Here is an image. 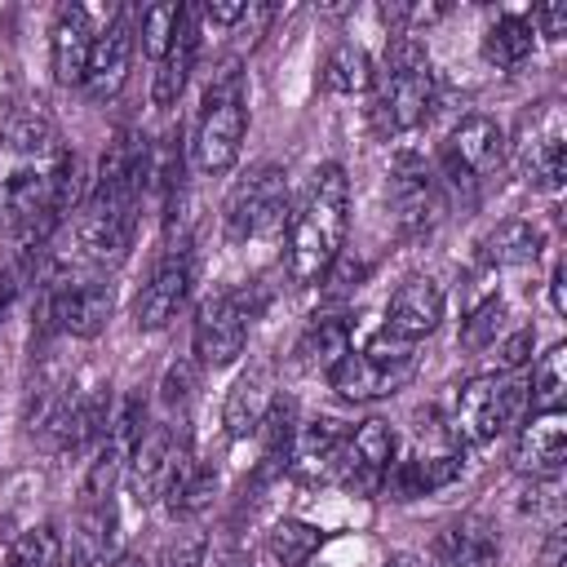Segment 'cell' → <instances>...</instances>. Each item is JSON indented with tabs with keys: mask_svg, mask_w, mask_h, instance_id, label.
Returning a JSON list of instances; mask_svg holds the SVG:
<instances>
[{
	"mask_svg": "<svg viewBox=\"0 0 567 567\" xmlns=\"http://www.w3.org/2000/svg\"><path fill=\"white\" fill-rule=\"evenodd\" d=\"M75 199V155L40 115H22L0 137V217L13 239L44 244Z\"/></svg>",
	"mask_w": 567,
	"mask_h": 567,
	"instance_id": "1",
	"label": "cell"
},
{
	"mask_svg": "<svg viewBox=\"0 0 567 567\" xmlns=\"http://www.w3.org/2000/svg\"><path fill=\"white\" fill-rule=\"evenodd\" d=\"M146 142L137 133H120L102 164H97V182L89 190V204L75 221V244L89 261L97 266H115L124 261V252L133 248V230H137V199L146 190Z\"/></svg>",
	"mask_w": 567,
	"mask_h": 567,
	"instance_id": "2",
	"label": "cell"
},
{
	"mask_svg": "<svg viewBox=\"0 0 567 567\" xmlns=\"http://www.w3.org/2000/svg\"><path fill=\"white\" fill-rule=\"evenodd\" d=\"M346 226H350V177L341 164H323L315 168L306 199L288 226V270L297 284H319L337 266Z\"/></svg>",
	"mask_w": 567,
	"mask_h": 567,
	"instance_id": "3",
	"label": "cell"
},
{
	"mask_svg": "<svg viewBox=\"0 0 567 567\" xmlns=\"http://www.w3.org/2000/svg\"><path fill=\"white\" fill-rule=\"evenodd\" d=\"M434 106V71L425 49L412 35H399L385 49L381 71L372 75V120L381 133H408L425 124Z\"/></svg>",
	"mask_w": 567,
	"mask_h": 567,
	"instance_id": "4",
	"label": "cell"
},
{
	"mask_svg": "<svg viewBox=\"0 0 567 567\" xmlns=\"http://www.w3.org/2000/svg\"><path fill=\"white\" fill-rule=\"evenodd\" d=\"M248 133V102H244V71L239 62H226L213 84L204 89L199 120H195V168L199 173H230L239 159Z\"/></svg>",
	"mask_w": 567,
	"mask_h": 567,
	"instance_id": "5",
	"label": "cell"
},
{
	"mask_svg": "<svg viewBox=\"0 0 567 567\" xmlns=\"http://www.w3.org/2000/svg\"><path fill=\"white\" fill-rule=\"evenodd\" d=\"M416 372V346L390 337V332H377L363 350H350L332 372V390L350 403H372V399H385L394 394L408 377Z\"/></svg>",
	"mask_w": 567,
	"mask_h": 567,
	"instance_id": "6",
	"label": "cell"
},
{
	"mask_svg": "<svg viewBox=\"0 0 567 567\" xmlns=\"http://www.w3.org/2000/svg\"><path fill=\"white\" fill-rule=\"evenodd\" d=\"M288 226V173L275 164H257L248 177L235 182L226 199V239L252 244V239H279Z\"/></svg>",
	"mask_w": 567,
	"mask_h": 567,
	"instance_id": "7",
	"label": "cell"
},
{
	"mask_svg": "<svg viewBox=\"0 0 567 567\" xmlns=\"http://www.w3.org/2000/svg\"><path fill=\"white\" fill-rule=\"evenodd\" d=\"M523 381H514L509 372H487L461 385L456 408H452V430L461 443H487L496 439L518 412H523Z\"/></svg>",
	"mask_w": 567,
	"mask_h": 567,
	"instance_id": "8",
	"label": "cell"
},
{
	"mask_svg": "<svg viewBox=\"0 0 567 567\" xmlns=\"http://www.w3.org/2000/svg\"><path fill=\"white\" fill-rule=\"evenodd\" d=\"M190 279H195V248H190V235H177V239H168L159 248V257H155V266H151V275L142 284V292H137V306H133L137 328L142 332L164 328L182 310V301L190 292Z\"/></svg>",
	"mask_w": 567,
	"mask_h": 567,
	"instance_id": "9",
	"label": "cell"
},
{
	"mask_svg": "<svg viewBox=\"0 0 567 567\" xmlns=\"http://www.w3.org/2000/svg\"><path fill=\"white\" fill-rule=\"evenodd\" d=\"M390 208H394V221L408 239H421L430 235L439 221H443V190H439V177L430 173V164L421 155H399L394 159V173H390Z\"/></svg>",
	"mask_w": 567,
	"mask_h": 567,
	"instance_id": "10",
	"label": "cell"
},
{
	"mask_svg": "<svg viewBox=\"0 0 567 567\" xmlns=\"http://www.w3.org/2000/svg\"><path fill=\"white\" fill-rule=\"evenodd\" d=\"M111 306H115V292L106 279L97 275H62L49 284V301H44V315L71 332V337H97L111 319Z\"/></svg>",
	"mask_w": 567,
	"mask_h": 567,
	"instance_id": "11",
	"label": "cell"
},
{
	"mask_svg": "<svg viewBox=\"0 0 567 567\" xmlns=\"http://www.w3.org/2000/svg\"><path fill=\"white\" fill-rule=\"evenodd\" d=\"M501 159H505V128L492 115H465L443 142V164L452 182H465V186L496 173Z\"/></svg>",
	"mask_w": 567,
	"mask_h": 567,
	"instance_id": "12",
	"label": "cell"
},
{
	"mask_svg": "<svg viewBox=\"0 0 567 567\" xmlns=\"http://www.w3.org/2000/svg\"><path fill=\"white\" fill-rule=\"evenodd\" d=\"M248 346V306L239 292H217L195 315V354L208 368H226Z\"/></svg>",
	"mask_w": 567,
	"mask_h": 567,
	"instance_id": "13",
	"label": "cell"
},
{
	"mask_svg": "<svg viewBox=\"0 0 567 567\" xmlns=\"http://www.w3.org/2000/svg\"><path fill=\"white\" fill-rule=\"evenodd\" d=\"M518 168L527 173L532 186L540 190H558L567 177V128L554 102H540V111H532L523 142H518Z\"/></svg>",
	"mask_w": 567,
	"mask_h": 567,
	"instance_id": "14",
	"label": "cell"
},
{
	"mask_svg": "<svg viewBox=\"0 0 567 567\" xmlns=\"http://www.w3.org/2000/svg\"><path fill=\"white\" fill-rule=\"evenodd\" d=\"M142 425H146V408H142L137 394L124 399V403L111 412L106 434L97 439V452H93L89 474H84V496H111L115 478L128 470V456H133V447H137V439H142Z\"/></svg>",
	"mask_w": 567,
	"mask_h": 567,
	"instance_id": "15",
	"label": "cell"
},
{
	"mask_svg": "<svg viewBox=\"0 0 567 567\" xmlns=\"http://www.w3.org/2000/svg\"><path fill=\"white\" fill-rule=\"evenodd\" d=\"M182 447H186V439H177L173 425H151V430H142V439H137V447H133V456H128V470H124L128 492H133L137 505H155V501L164 496Z\"/></svg>",
	"mask_w": 567,
	"mask_h": 567,
	"instance_id": "16",
	"label": "cell"
},
{
	"mask_svg": "<svg viewBox=\"0 0 567 567\" xmlns=\"http://www.w3.org/2000/svg\"><path fill=\"white\" fill-rule=\"evenodd\" d=\"M120 509L111 496H84L71 523V567H111L120 558Z\"/></svg>",
	"mask_w": 567,
	"mask_h": 567,
	"instance_id": "17",
	"label": "cell"
},
{
	"mask_svg": "<svg viewBox=\"0 0 567 567\" xmlns=\"http://www.w3.org/2000/svg\"><path fill=\"white\" fill-rule=\"evenodd\" d=\"M390 461H394V430H390V421L368 416L363 425L350 430L337 474L354 492H377L385 483V474H390Z\"/></svg>",
	"mask_w": 567,
	"mask_h": 567,
	"instance_id": "18",
	"label": "cell"
},
{
	"mask_svg": "<svg viewBox=\"0 0 567 567\" xmlns=\"http://www.w3.org/2000/svg\"><path fill=\"white\" fill-rule=\"evenodd\" d=\"M439 319H443V288L430 275H412V279H403L394 288V297L385 306V328L381 332L416 346L421 337H430L439 328Z\"/></svg>",
	"mask_w": 567,
	"mask_h": 567,
	"instance_id": "19",
	"label": "cell"
},
{
	"mask_svg": "<svg viewBox=\"0 0 567 567\" xmlns=\"http://www.w3.org/2000/svg\"><path fill=\"white\" fill-rule=\"evenodd\" d=\"M128 62H133V27L124 13H115L97 40H93V53H89V71H84V93L93 102H106L124 89L128 80Z\"/></svg>",
	"mask_w": 567,
	"mask_h": 567,
	"instance_id": "20",
	"label": "cell"
},
{
	"mask_svg": "<svg viewBox=\"0 0 567 567\" xmlns=\"http://www.w3.org/2000/svg\"><path fill=\"white\" fill-rule=\"evenodd\" d=\"M93 40H97V31H93L89 9L62 4L58 18H53V31H49V62H53V80L58 84H66V89L84 84Z\"/></svg>",
	"mask_w": 567,
	"mask_h": 567,
	"instance_id": "21",
	"label": "cell"
},
{
	"mask_svg": "<svg viewBox=\"0 0 567 567\" xmlns=\"http://www.w3.org/2000/svg\"><path fill=\"white\" fill-rule=\"evenodd\" d=\"M346 439L350 430L337 421V416H319L310 425L297 430V443H292V474L306 478V483H323L341 470V452H346Z\"/></svg>",
	"mask_w": 567,
	"mask_h": 567,
	"instance_id": "22",
	"label": "cell"
},
{
	"mask_svg": "<svg viewBox=\"0 0 567 567\" xmlns=\"http://www.w3.org/2000/svg\"><path fill=\"white\" fill-rule=\"evenodd\" d=\"M563 461H567V416L563 412H532V421L518 434L514 465L532 478H549L563 470Z\"/></svg>",
	"mask_w": 567,
	"mask_h": 567,
	"instance_id": "23",
	"label": "cell"
},
{
	"mask_svg": "<svg viewBox=\"0 0 567 567\" xmlns=\"http://www.w3.org/2000/svg\"><path fill=\"white\" fill-rule=\"evenodd\" d=\"M195 53H199V13L186 4L173 44H168L164 58L155 62V84H151V102H155V106H173V102L182 97V89H186V80H190V66H195Z\"/></svg>",
	"mask_w": 567,
	"mask_h": 567,
	"instance_id": "24",
	"label": "cell"
},
{
	"mask_svg": "<svg viewBox=\"0 0 567 567\" xmlns=\"http://www.w3.org/2000/svg\"><path fill=\"white\" fill-rule=\"evenodd\" d=\"M456 474H461V456L456 452H416V456L399 461L385 474V492L394 501H416V496H430V492L447 487Z\"/></svg>",
	"mask_w": 567,
	"mask_h": 567,
	"instance_id": "25",
	"label": "cell"
},
{
	"mask_svg": "<svg viewBox=\"0 0 567 567\" xmlns=\"http://www.w3.org/2000/svg\"><path fill=\"white\" fill-rule=\"evenodd\" d=\"M270 399H275V394H270V372H266V368H248V372L230 385V394H226V408H221L226 434H230V439L257 434V425H261Z\"/></svg>",
	"mask_w": 567,
	"mask_h": 567,
	"instance_id": "26",
	"label": "cell"
},
{
	"mask_svg": "<svg viewBox=\"0 0 567 567\" xmlns=\"http://www.w3.org/2000/svg\"><path fill=\"white\" fill-rule=\"evenodd\" d=\"M496 536L465 518V523H452L439 540H434V563L430 567H496Z\"/></svg>",
	"mask_w": 567,
	"mask_h": 567,
	"instance_id": "27",
	"label": "cell"
},
{
	"mask_svg": "<svg viewBox=\"0 0 567 567\" xmlns=\"http://www.w3.org/2000/svg\"><path fill=\"white\" fill-rule=\"evenodd\" d=\"M346 354H350V323L341 315H319L297 341V368H306V372L328 377Z\"/></svg>",
	"mask_w": 567,
	"mask_h": 567,
	"instance_id": "28",
	"label": "cell"
},
{
	"mask_svg": "<svg viewBox=\"0 0 567 567\" xmlns=\"http://www.w3.org/2000/svg\"><path fill=\"white\" fill-rule=\"evenodd\" d=\"M213 492H217V470L204 465V461H190V452L182 447V456H177V465H173V478H168V487H164L168 514H173V518H177V514H195V509H204V505L213 501Z\"/></svg>",
	"mask_w": 567,
	"mask_h": 567,
	"instance_id": "29",
	"label": "cell"
},
{
	"mask_svg": "<svg viewBox=\"0 0 567 567\" xmlns=\"http://www.w3.org/2000/svg\"><path fill=\"white\" fill-rule=\"evenodd\" d=\"M532 49H536V31H532V22L523 13H501L483 35V58L492 66H501V71L523 66L532 58Z\"/></svg>",
	"mask_w": 567,
	"mask_h": 567,
	"instance_id": "30",
	"label": "cell"
},
{
	"mask_svg": "<svg viewBox=\"0 0 567 567\" xmlns=\"http://www.w3.org/2000/svg\"><path fill=\"white\" fill-rule=\"evenodd\" d=\"M478 248H483V261H487V266H527V261L540 257L545 235H540V226L514 217V221H501Z\"/></svg>",
	"mask_w": 567,
	"mask_h": 567,
	"instance_id": "31",
	"label": "cell"
},
{
	"mask_svg": "<svg viewBox=\"0 0 567 567\" xmlns=\"http://www.w3.org/2000/svg\"><path fill=\"white\" fill-rule=\"evenodd\" d=\"M297 403L292 399H270L257 434H261V461H266V474L284 470L292 461V443H297Z\"/></svg>",
	"mask_w": 567,
	"mask_h": 567,
	"instance_id": "32",
	"label": "cell"
},
{
	"mask_svg": "<svg viewBox=\"0 0 567 567\" xmlns=\"http://www.w3.org/2000/svg\"><path fill=\"white\" fill-rule=\"evenodd\" d=\"M372 75H377V66H372V58H368L363 44L341 40L323 58V89L328 93H368L372 89Z\"/></svg>",
	"mask_w": 567,
	"mask_h": 567,
	"instance_id": "33",
	"label": "cell"
},
{
	"mask_svg": "<svg viewBox=\"0 0 567 567\" xmlns=\"http://www.w3.org/2000/svg\"><path fill=\"white\" fill-rule=\"evenodd\" d=\"M532 412H563L567 399V346H549L532 368Z\"/></svg>",
	"mask_w": 567,
	"mask_h": 567,
	"instance_id": "34",
	"label": "cell"
},
{
	"mask_svg": "<svg viewBox=\"0 0 567 567\" xmlns=\"http://www.w3.org/2000/svg\"><path fill=\"white\" fill-rule=\"evenodd\" d=\"M66 563V545H62V532L53 523H40L31 532H22L9 549V563L4 567H62Z\"/></svg>",
	"mask_w": 567,
	"mask_h": 567,
	"instance_id": "35",
	"label": "cell"
},
{
	"mask_svg": "<svg viewBox=\"0 0 567 567\" xmlns=\"http://www.w3.org/2000/svg\"><path fill=\"white\" fill-rule=\"evenodd\" d=\"M319 527H310V523H301V518H279L275 527H270V554L284 563V567H306L310 563V554L319 549Z\"/></svg>",
	"mask_w": 567,
	"mask_h": 567,
	"instance_id": "36",
	"label": "cell"
},
{
	"mask_svg": "<svg viewBox=\"0 0 567 567\" xmlns=\"http://www.w3.org/2000/svg\"><path fill=\"white\" fill-rule=\"evenodd\" d=\"M182 9H186V4H177V0H164V4H146V9H142L137 31H142V53H146V58H155V62L164 58V49H168L173 35H177Z\"/></svg>",
	"mask_w": 567,
	"mask_h": 567,
	"instance_id": "37",
	"label": "cell"
},
{
	"mask_svg": "<svg viewBox=\"0 0 567 567\" xmlns=\"http://www.w3.org/2000/svg\"><path fill=\"white\" fill-rule=\"evenodd\" d=\"M501 319H505V301H501V297L478 301V306L465 315V323H461V346H465V350L492 346V341L501 337Z\"/></svg>",
	"mask_w": 567,
	"mask_h": 567,
	"instance_id": "38",
	"label": "cell"
},
{
	"mask_svg": "<svg viewBox=\"0 0 567 567\" xmlns=\"http://www.w3.org/2000/svg\"><path fill=\"white\" fill-rule=\"evenodd\" d=\"M204 554H208L204 532H177L159 545V567H204Z\"/></svg>",
	"mask_w": 567,
	"mask_h": 567,
	"instance_id": "39",
	"label": "cell"
},
{
	"mask_svg": "<svg viewBox=\"0 0 567 567\" xmlns=\"http://www.w3.org/2000/svg\"><path fill=\"white\" fill-rule=\"evenodd\" d=\"M527 22H532V31H536V35H545V40H563V35H567V0L536 4Z\"/></svg>",
	"mask_w": 567,
	"mask_h": 567,
	"instance_id": "40",
	"label": "cell"
},
{
	"mask_svg": "<svg viewBox=\"0 0 567 567\" xmlns=\"http://www.w3.org/2000/svg\"><path fill=\"white\" fill-rule=\"evenodd\" d=\"M159 399H164L168 408H182V403L190 399V363H173V368L164 372V385H159Z\"/></svg>",
	"mask_w": 567,
	"mask_h": 567,
	"instance_id": "41",
	"label": "cell"
},
{
	"mask_svg": "<svg viewBox=\"0 0 567 567\" xmlns=\"http://www.w3.org/2000/svg\"><path fill=\"white\" fill-rule=\"evenodd\" d=\"M199 18H204L208 27H235V22L248 18V4H244V0H213V4L199 9Z\"/></svg>",
	"mask_w": 567,
	"mask_h": 567,
	"instance_id": "42",
	"label": "cell"
},
{
	"mask_svg": "<svg viewBox=\"0 0 567 567\" xmlns=\"http://www.w3.org/2000/svg\"><path fill=\"white\" fill-rule=\"evenodd\" d=\"M532 346H536V332H532V328H518V332H514L509 341H501V350H496V354H501V368L514 372V368L532 354Z\"/></svg>",
	"mask_w": 567,
	"mask_h": 567,
	"instance_id": "43",
	"label": "cell"
},
{
	"mask_svg": "<svg viewBox=\"0 0 567 567\" xmlns=\"http://www.w3.org/2000/svg\"><path fill=\"white\" fill-rule=\"evenodd\" d=\"M549 306H554L558 315H567V297H563V261H558L554 275H549Z\"/></svg>",
	"mask_w": 567,
	"mask_h": 567,
	"instance_id": "44",
	"label": "cell"
},
{
	"mask_svg": "<svg viewBox=\"0 0 567 567\" xmlns=\"http://www.w3.org/2000/svg\"><path fill=\"white\" fill-rule=\"evenodd\" d=\"M385 567H425L416 554H394V558H385Z\"/></svg>",
	"mask_w": 567,
	"mask_h": 567,
	"instance_id": "45",
	"label": "cell"
},
{
	"mask_svg": "<svg viewBox=\"0 0 567 567\" xmlns=\"http://www.w3.org/2000/svg\"><path fill=\"white\" fill-rule=\"evenodd\" d=\"M221 567H252V563H248V558H239V554H230V558H226Z\"/></svg>",
	"mask_w": 567,
	"mask_h": 567,
	"instance_id": "46",
	"label": "cell"
}]
</instances>
